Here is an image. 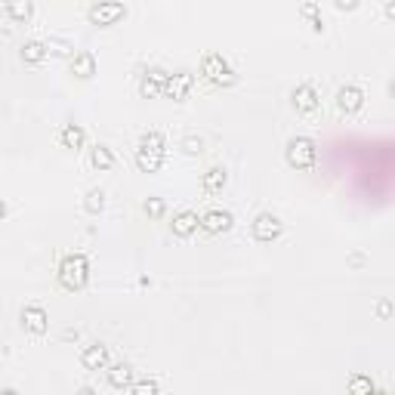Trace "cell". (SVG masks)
<instances>
[{"instance_id":"obj_24","label":"cell","mask_w":395,"mask_h":395,"mask_svg":"<svg viewBox=\"0 0 395 395\" xmlns=\"http://www.w3.org/2000/svg\"><path fill=\"white\" fill-rule=\"evenodd\" d=\"M4 13L10 15V19H22L25 22L31 13H34V4H28V0H13V4L4 6Z\"/></svg>"},{"instance_id":"obj_5","label":"cell","mask_w":395,"mask_h":395,"mask_svg":"<svg viewBox=\"0 0 395 395\" xmlns=\"http://www.w3.org/2000/svg\"><path fill=\"white\" fill-rule=\"evenodd\" d=\"M90 22H96V25H114L118 19L127 15V6L121 4V0H99V4H93L90 10Z\"/></svg>"},{"instance_id":"obj_4","label":"cell","mask_w":395,"mask_h":395,"mask_svg":"<svg viewBox=\"0 0 395 395\" xmlns=\"http://www.w3.org/2000/svg\"><path fill=\"white\" fill-rule=\"evenodd\" d=\"M250 232H253V238H257V241L269 244V241H275V238H278V235H281V232H284V222L278 220L275 213L262 210V213H257V216H253V222H250Z\"/></svg>"},{"instance_id":"obj_22","label":"cell","mask_w":395,"mask_h":395,"mask_svg":"<svg viewBox=\"0 0 395 395\" xmlns=\"http://www.w3.org/2000/svg\"><path fill=\"white\" fill-rule=\"evenodd\" d=\"M377 386L368 374H352L349 377V395H374Z\"/></svg>"},{"instance_id":"obj_32","label":"cell","mask_w":395,"mask_h":395,"mask_svg":"<svg viewBox=\"0 0 395 395\" xmlns=\"http://www.w3.org/2000/svg\"><path fill=\"white\" fill-rule=\"evenodd\" d=\"M383 10H386V15H389V19H395V0H386Z\"/></svg>"},{"instance_id":"obj_21","label":"cell","mask_w":395,"mask_h":395,"mask_svg":"<svg viewBox=\"0 0 395 395\" xmlns=\"http://www.w3.org/2000/svg\"><path fill=\"white\" fill-rule=\"evenodd\" d=\"M139 145H142V149H152V152L167 154V139H164L161 130H145L142 139H139Z\"/></svg>"},{"instance_id":"obj_14","label":"cell","mask_w":395,"mask_h":395,"mask_svg":"<svg viewBox=\"0 0 395 395\" xmlns=\"http://www.w3.org/2000/svg\"><path fill=\"white\" fill-rule=\"evenodd\" d=\"M198 226H201V220H198L195 210H180L173 216V222H170V229H173L176 238H192L198 232Z\"/></svg>"},{"instance_id":"obj_18","label":"cell","mask_w":395,"mask_h":395,"mask_svg":"<svg viewBox=\"0 0 395 395\" xmlns=\"http://www.w3.org/2000/svg\"><path fill=\"white\" fill-rule=\"evenodd\" d=\"M108 377V386H114V389H123V386H133V365H127V361H121V365H112L105 370Z\"/></svg>"},{"instance_id":"obj_1","label":"cell","mask_w":395,"mask_h":395,"mask_svg":"<svg viewBox=\"0 0 395 395\" xmlns=\"http://www.w3.org/2000/svg\"><path fill=\"white\" fill-rule=\"evenodd\" d=\"M90 278V260L83 253H65L59 260V281L68 290H81Z\"/></svg>"},{"instance_id":"obj_12","label":"cell","mask_w":395,"mask_h":395,"mask_svg":"<svg viewBox=\"0 0 395 395\" xmlns=\"http://www.w3.org/2000/svg\"><path fill=\"white\" fill-rule=\"evenodd\" d=\"M81 365L87 368V370H105V368H112V365H108V346H102V343H90V346H83V352H81Z\"/></svg>"},{"instance_id":"obj_8","label":"cell","mask_w":395,"mask_h":395,"mask_svg":"<svg viewBox=\"0 0 395 395\" xmlns=\"http://www.w3.org/2000/svg\"><path fill=\"white\" fill-rule=\"evenodd\" d=\"M195 87V74L192 72H176V74H167V83H164V96L173 99V102H182L185 96Z\"/></svg>"},{"instance_id":"obj_27","label":"cell","mask_w":395,"mask_h":395,"mask_svg":"<svg viewBox=\"0 0 395 395\" xmlns=\"http://www.w3.org/2000/svg\"><path fill=\"white\" fill-rule=\"evenodd\" d=\"M142 210L149 213L152 220H161V216L167 213V204H164V198H149V201L142 204Z\"/></svg>"},{"instance_id":"obj_20","label":"cell","mask_w":395,"mask_h":395,"mask_svg":"<svg viewBox=\"0 0 395 395\" xmlns=\"http://www.w3.org/2000/svg\"><path fill=\"white\" fill-rule=\"evenodd\" d=\"M90 167H93V170H112V167H114L112 149H108V145H102V142L93 145V149H90Z\"/></svg>"},{"instance_id":"obj_7","label":"cell","mask_w":395,"mask_h":395,"mask_svg":"<svg viewBox=\"0 0 395 395\" xmlns=\"http://www.w3.org/2000/svg\"><path fill=\"white\" fill-rule=\"evenodd\" d=\"M164 83H167V72L158 65L145 68L142 77H139V93L145 99H154V96H164Z\"/></svg>"},{"instance_id":"obj_13","label":"cell","mask_w":395,"mask_h":395,"mask_svg":"<svg viewBox=\"0 0 395 395\" xmlns=\"http://www.w3.org/2000/svg\"><path fill=\"white\" fill-rule=\"evenodd\" d=\"M226 182H229V173H226V167H222V164L207 167L204 176H201V185H204L207 195H220V192L226 189Z\"/></svg>"},{"instance_id":"obj_11","label":"cell","mask_w":395,"mask_h":395,"mask_svg":"<svg viewBox=\"0 0 395 395\" xmlns=\"http://www.w3.org/2000/svg\"><path fill=\"white\" fill-rule=\"evenodd\" d=\"M22 328L28 330V334H43L46 328H50V315H46L43 306H25L22 309Z\"/></svg>"},{"instance_id":"obj_31","label":"cell","mask_w":395,"mask_h":395,"mask_svg":"<svg viewBox=\"0 0 395 395\" xmlns=\"http://www.w3.org/2000/svg\"><path fill=\"white\" fill-rule=\"evenodd\" d=\"M355 6H359L355 0H337V10H355Z\"/></svg>"},{"instance_id":"obj_30","label":"cell","mask_w":395,"mask_h":395,"mask_svg":"<svg viewBox=\"0 0 395 395\" xmlns=\"http://www.w3.org/2000/svg\"><path fill=\"white\" fill-rule=\"evenodd\" d=\"M377 312H380L383 319H386V315L392 312V303H389V300H380V306H377Z\"/></svg>"},{"instance_id":"obj_19","label":"cell","mask_w":395,"mask_h":395,"mask_svg":"<svg viewBox=\"0 0 395 395\" xmlns=\"http://www.w3.org/2000/svg\"><path fill=\"white\" fill-rule=\"evenodd\" d=\"M72 72L77 77H93L96 74V56L90 50H77L72 56Z\"/></svg>"},{"instance_id":"obj_34","label":"cell","mask_w":395,"mask_h":395,"mask_svg":"<svg viewBox=\"0 0 395 395\" xmlns=\"http://www.w3.org/2000/svg\"><path fill=\"white\" fill-rule=\"evenodd\" d=\"M0 395H19V392H15V389H13V386H6V389H4V392H0Z\"/></svg>"},{"instance_id":"obj_3","label":"cell","mask_w":395,"mask_h":395,"mask_svg":"<svg viewBox=\"0 0 395 395\" xmlns=\"http://www.w3.org/2000/svg\"><path fill=\"white\" fill-rule=\"evenodd\" d=\"M284 158L297 170H312L315 161H319V145H315L312 136H293L288 149H284Z\"/></svg>"},{"instance_id":"obj_26","label":"cell","mask_w":395,"mask_h":395,"mask_svg":"<svg viewBox=\"0 0 395 395\" xmlns=\"http://www.w3.org/2000/svg\"><path fill=\"white\" fill-rule=\"evenodd\" d=\"M130 395H161V386H158V380L145 377V380H136L130 386Z\"/></svg>"},{"instance_id":"obj_6","label":"cell","mask_w":395,"mask_h":395,"mask_svg":"<svg viewBox=\"0 0 395 395\" xmlns=\"http://www.w3.org/2000/svg\"><path fill=\"white\" fill-rule=\"evenodd\" d=\"M290 102L293 108H297L300 114H312V112H319V105H321V99H319V90H315V83H297L290 93Z\"/></svg>"},{"instance_id":"obj_36","label":"cell","mask_w":395,"mask_h":395,"mask_svg":"<svg viewBox=\"0 0 395 395\" xmlns=\"http://www.w3.org/2000/svg\"><path fill=\"white\" fill-rule=\"evenodd\" d=\"M374 395H383V392H374Z\"/></svg>"},{"instance_id":"obj_35","label":"cell","mask_w":395,"mask_h":395,"mask_svg":"<svg viewBox=\"0 0 395 395\" xmlns=\"http://www.w3.org/2000/svg\"><path fill=\"white\" fill-rule=\"evenodd\" d=\"M389 96H392V99H395V81H392V83H389Z\"/></svg>"},{"instance_id":"obj_9","label":"cell","mask_w":395,"mask_h":395,"mask_svg":"<svg viewBox=\"0 0 395 395\" xmlns=\"http://www.w3.org/2000/svg\"><path fill=\"white\" fill-rule=\"evenodd\" d=\"M361 105H365V90L361 87H355V83H343V87L337 90V108L343 114H355Z\"/></svg>"},{"instance_id":"obj_25","label":"cell","mask_w":395,"mask_h":395,"mask_svg":"<svg viewBox=\"0 0 395 395\" xmlns=\"http://www.w3.org/2000/svg\"><path fill=\"white\" fill-rule=\"evenodd\" d=\"M300 15H306V19L312 22V28H315V31H321V28H324V22H321V10H319V4H312V0H306V4L300 6Z\"/></svg>"},{"instance_id":"obj_29","label":"cell","mask_w":395,"mask_h":395,"mask_svg":"<svg viewBox=\"0 0 395 395\" xmlns=\"http://www.w3.org/2000/svg\"><path fill=\"white\" fill-rule=\"evenodd\" d=\"M46 43H50V50H53V53H72V43L62 41V37H50Z\"/></svg>"},{"instance_id":"obj_37","label":"cell","mask_w":395,"mask_h":395,"mask_svg":"<svg viewBox=\"0 0 395 395\" xmlns=\"http://www.w3.org/2000/svg\"><path fill=\"white\" fill-rule=\"evenodd\" d=\"M392 395H395V392H392Z\"/></svg>"},{"instance_id":"obj_23","label":"cell","mask_w":395,"mask_h":395,"mask_svg":"<svg viewBox=\"0 0 395 395\" xmlns=\"http://www.w3.org/2000/svg\"><path fill=\"white\" fill-rule=\"evenodd\" d=\"M83 210L93 213V216H99L105 210V192L102 189H90L87 195H83Z\"/></svg>"},{"instance_id":"obj_28","label":"cell","mask_w":395,"mask_h":395,"mask_svg":"<svg viewBox=\"0 0 395 395\" xmlns=\"http://www.w3.org/2000/svg\"><path fill=\"white\" fill-rule=\"evenodd\" d=\"M182 149L185 152H189V154H198L201 149H204V139H201V136H182Z\"/></svg>"},{"instance_id":"obj_2","label":"cell","mask_w":395,"mask_h":395,"mask_svg":"<svg viewBox=\"0 0 395 395\" xmlns=\"http://www.w3.org/2000/svg\"><path fill=\"white\" fill-rule=\"evenodd\" d=\"M201 74L210 83H216V87H232L238 81L235 68H232V62L222 53H204L201 56Z\"/></svg>"},{"instance_id":"obj_17","label":"cell","mask_w":395,"mask_h":395,"mask_svg":"<svg viewBox=\"0 0 395 395\" xmlns=\"http://www.w3.org/2000/svg\"><path fill=\"white\" fill-rule=\"evenodd\" d=\"M59 142L65 145V149H83V142H87V130L81 127V123H65V127L59 130Z\"/></svg>"},{"instance_id":"obj_16","label":"cell","mask_w":395,"mask_h":395,"mask_svg":"<svg viewBox=\"0 0 395 395\" xmlns=\"http://www.w3.org/2000/svg\"><path fill=\"white\" fill-rule=\"evenodd\" d=\"M46 53H50V43H46V41H37V37H31V41L22 43L19 56H22V62H28V65H37V62L46 59Z\"/></svg>"},{"instance_id":"obj_33","label":"cell","mask_w":395,"mask_h":395,"mask_svg":"<svg viewBox=\"0 0 395 395\" xmlns=\"http://www.w3.org/2000/svg\"><path fill=\"white\" fill-rule=\"evenodd\" d=\"M77 395H96V389H93V386H81V389H77Z\"/></svg>"},{"instance_id":"obj_15","label":"cell","mask_w":395,"mask_h":395,"mask_svg":"<svg viewBox=\"0 0 395 395\" xmlns=\"http://www.w3.org/2000/svg\"><path fill=\"white\" fill-rule=\"evenodd\" d=\"M164 158H167V154L152 152V149H142V145L136 149V167L142 170V173H158V170L164 167Z\"/></svg>"},{"instance_id":"obj_10","label":"cell","mask_w":395,"mask_h":395,"mask_svg":"<svg viewBox=\"0 0 395 395\" xmlns=\"http://www.w3.org/2000/svg\"><path fill=\"white\" fill-rule=\"evenodd\" d=\"M232 213L229 210H220V207H210L204 216H201V229L210 232V235H222V232L232 229Z\"/></svg>"}]
</instances>
